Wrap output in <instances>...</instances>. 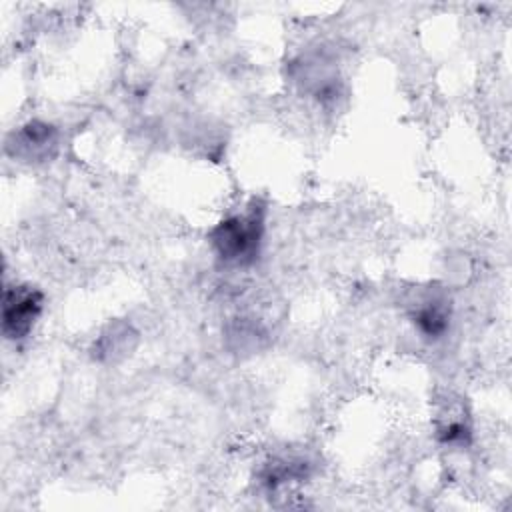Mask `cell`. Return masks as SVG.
<instances>
[{
	"instance_id": "5",
	"label": "cell",
	"mask_w": 512,
	"mask_h": 512,
	"mask_svg": "<svg viewBox=\"0 0 512 512\" xmlns=\"http://www.w3.org/2000/svg\"><path fill=\"white\" fill-rule=\"evenodd\" d=\"M128 350H130V346H128V328L126 326H122L120 332L116 328H112L110 334L102 336L96 344V352H98L96 356L98 358L106 356L108 360H116L118 356H124Z\"/></svg>"
},
{
	"instance_id": "2",
	"label": "cell",
	"mask_w": 512,
	"mask_h": 512,
	"mask_svg": "<svg viewBox=\"0 0 512 512\" xmlns=\"http://www.w3.org/2000/svg\"><path fill=\"white\" fill-rule=\"evenodd\" d=\"M44 304V294L30 284H14L4 288L2 296V334L8 340L26 338Z\"/></svg>"
},
{
	"instance_id": "1",
	"label": "cell",
	"mask_w": 512,
	"mask_h": 512,
	"mask_svg": "<svg viewBox=\"0 0 512 512\" xmlns=\"http://www.w3.org/2000/svg\"><path fill=\"white\" fill-rule=\"evenodd\" d=\"M264 236V210L260 206H250L242 214H232L218 222L208 240L216 256L230 266H248L252 264L262 246Z\"/></svg>"
},
{
	"instance_id": "4",
	"label": "cell",
	"mask_w": 512,
	"mask_h": 512,
	"mask_svg": "<svg viewBox=\"0 0 512 512\" xmlns=\"http://www.w3.org/2000/svg\"><path fill=\"white\" fill-rule=\"evenodd\" d=\"M410 318L424 338H442L450 326V304L440 294H424L412 304Z\"/></svg>"
},
{
	"instance_id": "3",
	"label": "cell",
	"mask_w": 512,
	"mask_h": 512,
	"mask_svg": "<svg viewBox=\"0 0 512 512\" xmlns=\"http://www.w3.org/2000/svg\"><path fill=\"white\" fill-rule=\"evenodd\" d=\"M58 150V132L52 124L30 120L6 140V152L22 162H46Z\"/></svg>"
}]
</instances>
